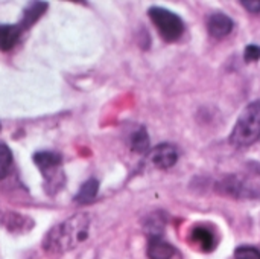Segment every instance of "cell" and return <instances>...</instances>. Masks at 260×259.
<instances>
[{"label":"cell","instance_id":"obj_1","mask_svg":"<svg viewBox=\"0 0 260 259\" xmlns=\"http://www.w3.org/2000/svg\"><path fill=\"white\" fill-rule=\"evenodd\" d=\"M90 235L88 214H75L53 226L43 240V249L49 253H66L87 241Z\"/></svg>","mask_w":260,"mask_h":259},{"label":"cell","instance_id":"obj_2","mask_svg":"<svg viewBox=\"0 0 260 259\" xmlns=\"http://www.w3.org/2000/svg\"><path fill=\"white\" fill-rule=\"evenodd\" d=\"M260 139V101L248 104L239 114L230 133V143L236 148H247Z\"/></svg>","mask_w":260,"mask_h":259},{"label":"cell","instance_id":"obj_3","mask_svg":"<svg viewBox=\"0 0 260 259\" xmlns=\"http://www.w3.org/2000/svg\"><path fill=\"white\" fill-rule=\"evenodd\" d=\"M148 17L151 18V21L157 27L160 37L166 43L178 41L186 31V24H184L183 18L178 14L169 11L168 8L151 6L148 9Z\"/></svg>","mask_w":260,"mask_h":259},{"label":"cell","instance_id":"obj_4","mask_svg":"<svg viewBox=\"0 0 260 259\" xmlns=\"http://www.w3.org/2000/svg\"><path fill=\"white\" fill-rule=\"evenodd\" d=\"M34 163L37 165L38 171L43 174L44 180L49 182V186H52L55 183V188L59 186V171H61V163H62V157L58 153H52V151H38L34 154L32 157Z\"/></svg>","mask_w":260,"mask_h":259},{"label":"cell","instance_id":"obj_5","mask_svg":"<svg viewBox=\"0 0 260 259\" xmlns=\"http://www.w3.org/2000/svg\"><path fill=\"white\" fill-rule=\"evenodd\" d=\"M206 26H207V32L212 38L224 40L232 34V31L235 27V21L232 20L230 15H227L224 12H212L206 20Z\"/></svg>","mask_w":260,"mask_h":259},{"label":"cell","instance_id":"obj_6","mask_svg":"<svg viewBox=\"0 0 260 259\" xmlns=\"http://www.w3.org/2000/svg\"><path fill=\"white\" fill-rule=\"evenodd\" d=\"M178 150L172 143H160L149 151L151 163L158 169H169L178 162Z\"/></svg>","mask_w":260,"mask_h":259},{"label":"cell","instance_id":"obj_7","mask_svg":"<svg viewBox=\"0 0 260 259\" xmlns=\"http://www.w3.org/2000/svg\"><path fill=\"white\" fill-rule=\"evenodd\" d=\"M146 255L149 259H172L175 255V249L161 238V235H149Z\"/></svg>","mask_w":260,"mask_h":259},{"label":"cell","instance_id":"obj_8","mask_svg":"<svg viewBox=\"0 0 260 259\" xmlns=\"http://www.w3.org/2000/svg\"><path fill=\"white\" fill-rule=\"evenodd\" d=\"M190 240L206 253L212 252L216 246V237L213 231L206 226H195L190 232Z\"/></svg>","mask_w":260,"mask_h":259},{"label":"cell","instance_id":"obj_9","mask_svg":"<svg viewBox=\"0 0 260 259\" xmlns=\"http://www.w3.org/2000/svg\"><path fill=\"white\" fill-rule=\"evenodd\" d=\"M23 29L20 24H0V50H11L20 40Z\"/></svg>","mask_w":260,"mask_h":259},{"label":"cell","instance_id":"obj_10","mask_svg":"<svg viewBox=\"0 0 260 259\" xmlns=\"http://www.w3.org/2000/svg\"><path fill=\"white\" fill-rule=\"evenodd\" d=\"M47 6L49 5L44 3V2H34L29 6H26L24 11H23V17H21V21H20V27L23 31H26L30 26H34L38 21V18L46 12Z\"/></svg>","mask_w":260,"mask_h":259},{"label":"cell","instance_id":"obj_11","mask_svg":"<svg viewBox=\"0 0 260 259\" xmlns=\"http://www.w3.org/2000/svg\"><path fill=\"white\" fill-rule=\"evenodd\" d=\"M131 150L139 154H146L151 151V143H149V134L145 127L137 128L133 136H131Z\"/></svg>","mask_w":260,"mask_h":259},{"label":"cell","instance_id":"obj_12","mask_svg":"<svg viewBox=\"0 0 260 259\" xmlns=\"http://www.w3.org/2000/svg\"><path fill=\"white\" fill-rule=\"evenodd\" d=\"M98 191H99V182L96 179H88L78 191L76 197H75V202L78 203H90L96 198L98 195Z\"/></svg>","mask_w":260,"mask_h":259},{"label":"cell","instance_id":"obj_13","mask_svg":"<svg viewBox=\"0 0 260 259\" xmlns=\"http://www.w3.org/2000/svg\"><path fill=\"white\" fill-rule=\"evenodd\" d=\"M11 166H12V151L6 143L0 142V180H3L9 174Z\"/></svg>","mask_w":260,"mask_h":259},{"label":"cell","instance_id":"obj_14","mask_svg":"<svg viewBox=\"0 0 260 259\" xmlns=\"http://www.w3.org/2000/svg\"><path fill=\"white\" fill-rule=\"evenodd\" d=\"M24 221H30V220H27L26 217H21L20 214H8L6 218H5V221H3V224H5V227L9 232H18V234H21V232H26L24 231V227H26Z\"/></svg>","mask_w":260,"mask_h":259},{"label":"cell","instance_id":"obj_15","mask_svg":"<svg viewBox=\"0 0 260 259\" xmlns=\"http://www.w3.org/2000/svg\"><path fill=\"white\" fill-rule=\"evenodd\" d=\"M235 259H260V250L253 246H239L235 250Z\"/></svg>","mask_w":260,"mask_h":259},{"label":"cell","instance_id":"obj_16","mask_svg":"<svg viewBox=\"0 0 260 259\" xmlns=\"http://www.w3.org/2000/svg\"><path fill=\"white\" fill-rule=\"evenodd\" d=\"M244 60H245V63H254V61L260 60L259 44H248L244 50Z\"/></svg>","mask_w":260,"mask_h":259},{"label":"cell","instance_id":"obj_17","mask_svg":"<svg viewBox=\"0 0 260 259\" xmlns=\"http://www.w3.org/2000/svg\"><path fill=\"white\" fill-rule=\"evenodd\" d=\"M241 5L251 14H260V0H241Z\"/></svg>","mask_w":260,"mask_h":259},{"label":"cell","instance_id":"obj_18","mask_svg":"<svg viewBox=\"0 0 260 259\" xmlns=\"http://www.w3.org/2000/svg\"><path fill=\"white\" fill-rule=\"evenodd\" d=\"M0 128H2V124H0Z\"/></svg>","mask_w":260,"mask_h":259}]
</instances>
